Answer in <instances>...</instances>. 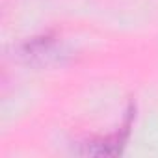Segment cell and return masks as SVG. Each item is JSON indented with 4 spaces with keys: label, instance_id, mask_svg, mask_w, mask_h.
Masks as SVG:
<instances>
[{
    "label": "cell",
    "instance_id": "1",
    "mask_svg": "<svg viewBox=\"0 0 158 158\" xmlns=\"http://www.w3.org/2000/svg\"><path fill=\"white\" fill-rule=\"evenodd\" d=\"M130 125H132V112H128L125 125L121 127L119 132H115L114 136H108L106 139H99V141H91V143L88 141L84 154H93V156H115V154H119L127 138H128Z\"/></svg>",
    "mask_w": 158,
    "mask_h": 158
},
{
    "label": "cell",
    "instance_id": "2",
    "mask_svg": "<svg viewBox=\"0 0 158 158\" xmlns=\"http://www.w3.org/2000/svg\"><path fill=\"white\" fill-rule=\"evenodd\" d=\"M23 54L32 63L47 65V63H50L52 60L58 58V48H56L54 39H50L48 35H45V37H35L32 41H28L23 47Z\"/></svg>",
    "mask_w": 158,
    "mask_h": 158
}]
</instances>
